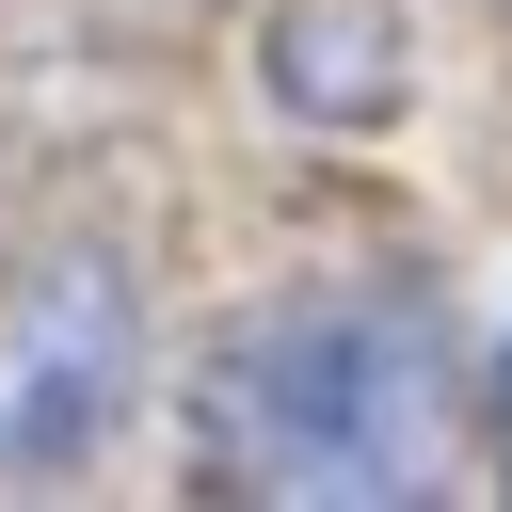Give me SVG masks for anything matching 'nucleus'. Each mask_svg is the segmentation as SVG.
Listing matches in <instances>:
<instances>
[{
    "label": "nucleus",
    "mask_w": 512,
    "mask_h": 512,
    "mask_svg": "<svg viewBox=\"0 0 512 512\" xmlns=\"http://www.w3.org/2000/svg\"><path fill=\"white\" fill-rule=\"evenodd\" d=\"M192 432L256 496H336V512L432 496L464 448V352L416 288H320V304H272L208 352Z\"/></svg>",
    "instance_id": "nucleus-1"
},
{
    "label": "nucleus",
    "mask_w": 512,
    "mask_h": 512,
    "mask_svg": "<svg viewBox=\"0 0 512 512\" xmlns=\"http://www.w3.org/2000/svg\"><path fill=\"white\" fill-rule=\"evenodd\" d=\"M144 384V272L112 240H16L0 256V480L80 464Z\"/></svg>",
    "instance_id": "nucleus-2"
}]
</instances>
